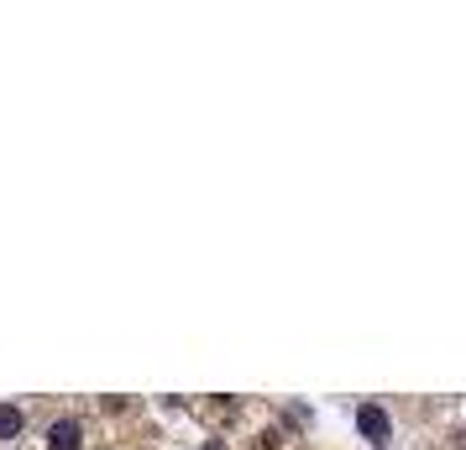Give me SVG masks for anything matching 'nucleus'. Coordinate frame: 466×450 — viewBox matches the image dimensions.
Returning <instances> with one entry per match:
<instances>
[{
	"label": "nucleus",
	"instance_id": "obj_1",
	"mask_svg": "<svg viewBox=\"0 0 466 450\" xmlns=\"http://www.w3.org/2000/svg\"><path fill=\"white\" fill-rule=\"evenodd\" d=\"M357 429L367 435V440H378V445L393 435V425H388V414H382L378 404H361V408H357Z\"/></svg>",
	"mask_w": 466,
	"mask_h": 450
},
{
	"label": "nucleus",
	"instance_id": "obj_2",
	"mask_svg": "<svg viewBox=\"0 0 466 450\" xmlns=\"http://www.w3.org/2000/svg\"><path fill=\"white\" fill-rule=\"evenodd\" d=\"M79 445H85V425L79 419H58L47 429V450H79Z\"/></svg>",
	"mask_w": 466,
	"mask_h": 450
},
{
	"label": "nucleus",
	"instance_id": "obj_3",
	"mask_svg": "<svg viewBox=\"0 0 466 450\" xmlns=\"http://www.w3.org/2000/svg\"><path fill=\"white\" fill-rule=\"evenodd\" d=\"M16 429H22V408H0V440H11V435H16Z\"/></svg>",
	"mask_w": 466,
	"mask_h": 450
}]
</instances>
